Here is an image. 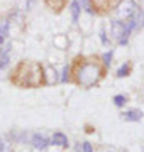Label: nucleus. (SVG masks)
Wrapping results in <instances>:
<instances>
[{"instance_id": "20e7f679", "label": "nucleus", "mask_w": 144, "mask_h": 152, "mask_svg": "<svg viewBox=\"0 0 144 152\" xmlns=\"http://www.w3.org/2000/svg\"><path fill=\"white\" fill-rule=\"evenodd\" d=\"M122 4V0H88V5L92 14H97V15H107L117 9V7Z\"/></svg>"}, {"instance_id": "9d476101", "label": "nucleus", "mask_w": 144, "mask_h": 152, "mask_svg": "<svg viewBox=\"0 0 144 152\" xmlns=\"http://www.w3.org/2000/svg\"><path fill=\"white\" fill-rule=\"evenodd\" d=\"M80 4L78 0H73L71 2V17H73V22H78V17H80Z\"/></svg>"}, {"instance_id": "dca6fc26", "label": "nucleus", "mask_w": 144, "mask_h": 152, "mask_svg": "<svg viewBox=\"0 0 144 152\" xmlns=\"http://www.w3.org/2000/svg\"><path fill=\"white\" fill-rule=\"evenodd\" d=\"M110 59H112V51H109V53H107V54L104 56V59H102V61H104V63H105V64L109 66V63H110Z\"/></svg>"}, {"instance_id": "423d86ee", "label": "nucleus", "mask_w": 144, "mask_h": 152, "mask_svg": "<svg viewBox=\"0 0 144 152\" xmlns=\"http://www.w3.org/2000/svg\"><path fill=\"white\" fill-rule=\"evenodd\" d=\"M66 2L68 0H44V5L48 7L51 12L61 14V12L65 10V7H66Z\"/></svg>"}, {"instance_id": "f8f14e48", "label": "nucleus", "mask_w": 144, "mask_h": 152, "mask_svg": "<svg viewBox=\"0 0 144 152\" xmlns=\"http://www.w3.org/2000/svg\"><path fill=\"white\" fill-rule=\"evenodd\" d=\"M129 73H131V63H126V64H122L120 68H119L117 76H119V78H126V76H129Z\"/></svg>"}, {"instance_id": "f3484780", "label": "nucleus", "mask_w": 144, "mask_h": 152, "mask_svg": "<svg viewBox=\"0 0 144 152\" xmlns=\"http://www.w3.org/2000/svg\"><path fill=\"white\" fill-rule=\"evenodd\" d=\"M78 4H80V7H85V9H87V10L92 14V10H90V5H88V2H87V0H78Z\"/></svg>"}, {"instance_id": "39448f33", "label": "nucleus", "mask_w": 144, "mask_h": 152, "mask_svg": "<svg viewBox=\"0 0 144 152\" xmlns=\"http://www.w3.org/2000/svg\"><path fill=\"white\" fill-rule=\"evenodd\" d=\"M117 9H119V12H117V17H119L120 20L134 17V12L137 10V7H136V4H134L132 0H122V4L117 7Z\"/></svg>"}, {"instance_id": "9b49d317", "label": "nucleus", "mask_w": 144, "mask_h": 152, "mask_svg": "<svg viewBox=\"0 0 144 152\" xmlns=\"http://www.w3.org/2000/svg\"><path fill=\"white\" fill-rule=\"evenodd\" d=\"M7 63H9V48H4L0 51V69L5 68Z\"/></svg>"}, {"instance_id": "ddd939ff", "label": "nucleus", "mask_w": 144, "mask_h": 152, "mask_svg": "<svg viewBox=\"0 0 144 152\" xmlns=\"http://www.w3.org/2000/svg\"><path fill=\"white\" fill-rule=\"evenodd\" d=\"M114 103H115L117 107H124V105L127 103V96H126V95H115V96H114Z\"/></svg>"}, {"instance_id": "6ab92c4d", "label": "nucleus", "mask_w": 144, "mask_h": 152, "mask_svg": "<svg viewBox=\"0 0 144 152\" xmlns=\"http://www.w3.org/2000/svg\"><path fill=\"white\" fill-rule=\"evenodd\" d=\"M2 41H4V37H2V36H0V44H2Z\"/></svg>"}, {"instance_id": "f257e3e1", "label": "nucleus", "mask_w": 144, "mask_h": 152, "mask_svg": "<svg viewBox=\"0 0 144 152\" xmlns=\"http://www.w3.org/2000/svg\"><path fill=\"white\" fill-rule=\"evenodd\" d=\"M107 75V64L100 56H76L68 71V81L82 88H92Z\"/></svg>"}, {"instance_id": "6e6552de", "label": "nucleus", "mask_w": 144, "mask_h": 152, "mask_svg": "<svg viewBox=\"0 0 144 152\" xmlns=\"http://www.w3.org/2000/svg\"><path fill=\"white\" fill-rule=\"evenodd\" d=\"M51 142L54 144V145H61V147H66L68 145V139L65 134H61V132H56V134H53V139H51Z\"/></svg>"}, {"instance_id": "f03ea898", "label": "nucleus", "mask_w": 144, "mask_h": 152, "mask_svg": "<svg viewBox=\"0 0 144 152\" xmlns=\"http://www.w3.org/2000/svg\"><path fill=\"white\" fill-rule=\"evenodd\" d=\"M10 83L17 88H39L46 85L44 68L37 61L24 59L10 71Z\"/></svg>"}, {"instance_id": "4468645a", "label": "nucleus", "mask_w": 144, "mask_h": 152, "mask_svg": "<svg viewBox=\"0 0 144 152\" xmlns=\"http://www.w3.org/2000/svg\"><path fill=\"white\" fill-rule=\"evenodd\" d=\"M0 36H2V37L9 36V22H7V20L0 22Z\"/></svg>"}, {"instance_id": "1a4fd4ad", "label": "nucleus", "mask_w": 144, "mask_h": 152, "mask_svg": "<svg viewBox=\"0 0 144 152\" xmlns=\"http://www.w3.org/2000/svg\"><path fill=\"white\" fill-rule=\"evenodd\" d=\"M32 144L36 149H44L49 142H48V139H46L44 135H39V134H34L32 135Z\"/></svg>"}, {"instance_id": "0eeeda50", "label": "nucleus", "mask_w": 144, "mask_h": 152, "mask_svg": "<svg viewBox=\"0 0 144 152\" xmlns=\"http://www.w3.org/2000/svg\"><path fill=\"white\" fill-rule=\"evenodd\" d=\"M122 117L127 120V122H139V120L143 118V112H141V110H129V112H126Z\"/></svg>"}, {"instance_id": "7ed1b4c3", "label": "nucleus", "mask_w": 144, "mask_h": 152, "mask_svg": "<svg viewBox=\"0 0 144 152\" xmlns=\"http://www.w3.org/2000/svg\"><path fill=\"white\" fill-rule=\"evenodd\" d=\"M136 26H137V19H136V17H131L129 24H124L122 20L120 22L114 20L112 22V32H114V36L119 39V42L120 44H127L129 34H131V31H132Z\"/></svg>"}, {"instance_id": "a211bd4d", "label": "nucleus", "mask_w": 144, "mask_h": 152, "mask_svg": "<svg viewBox=\"0 0 144 152\" xmlns=\"http://www.w3.org/2000/svg\"><path fill=\"white\" fill-rule=\"evenodd\" d=\"M0 152H4V142L0 140Z\"/></svg>"}, {"instance_id": "2eb2a0df", "label": "nucleus", "mask_w": 144, "mask_h": 152, "mask_svg": "<svg viewBox=\"0 0 144 152\" xmlns=\"http://www.w3.org/2000/svg\"><path fill=\"white\" fill-rule=\"evenodd\" d=\"M82 151H83V152H93V149H92V144H90V142H83Z\"/></svg>"}]
</instances>
